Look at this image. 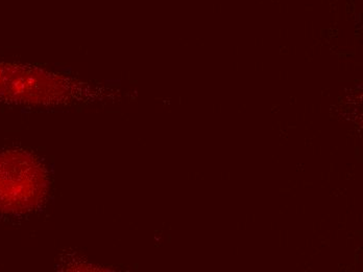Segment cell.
<instances>
[{
    "mask_svg": "<svg viewBox=\"0 0 363 272\" xmlns=\"http://www.w3.org/2000/svg\"><path fill=\"white\" fill-rule=\"evenodd\" d=\"M96 94L87 84L35 66L0 61V102L50 105Z\"/></svg>",
    "mask_w": 363,
    "mask_h": 272,
    "instance_id": "1",
    "label": "cell"
},
{
    "mask_svg": "<svg viewBox=\"0 0 363 272\" xmlns=\"http://www.w3.org/2000/svg\"><path fill=\"white\" fill-rule=\"evenodd\" d=\"M45 170L24 151L0 153V213L19 214L39 205L48 192Z\"/></svg>",
    "mask_w": 363,
    "mask_h": 272,
    "instance_id": "2",
    "label": "cell"
}]
</instances>
